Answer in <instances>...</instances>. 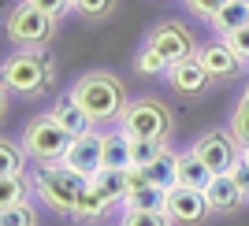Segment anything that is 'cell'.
Wrapping results in <instances>:
<instances>
[{"label":"cell","instance_id":"obj_1","mask_svg":"<svg viewBox=\"0 0 249 226\" xmlns=\"http://www.w3.org/2000/svg\"><path fill=\"white\" fill-rule=\"evenodd\" d=\"M74 100L86 108V115L93 119V123H108L115 115H123V85L115 82L112 74H86L82 82L74 85L71 93Z\"/></svg>","mask_w":249,"mask_h":226},{"label":"cell","instance_id":"obj_2","mask_svg":"<svg viewBox=\"0 0 249 226\" xmlns=\"http://www.w3.org/2000/svg\"><path fill=\"white\" fill-rule=\"evenodd\" d=\"M86 182H89V178L74 175L71 167L49 163V167H41V175H37V193H41V200L49 208L74 215V208H78V196H82Z\"/></svg>","mask_w":249,"mask_h":226},{"label":"cell","instance_id":"obj_3","mask_svg":"<svg viewBox=\"0 0 249 226\" xmlns=\"http://www.w3.org/2000/svg\"><path fill=\"white\" fill-rule=\"evenodd\" d=\"M71 141H74V134H67L52 115L34 119V123L26 126V152L37 156L45 167H49V163H63V156H67Z\"/></svg>","mask_w":249,"mask_h":226},{"label":"cell","instance_id":"obj_4","mask_svg":"<svg viewBox=\"0 0 249 226\" xmlns=\"http://www.w3.org/2000/svg\"><path fill=\"white\" fill-rule=\"evenodd\" d=\"M167 126L171 119H167L164 104L156 100H134L130 108H123V130L134 141H164Z\"/></svg>","mask_w":249,"mask_h":226},{"label":"cell","instance_id":"obj_5","mask_svg":"<svg viewBox=\"0 0 249 226\" xmlns=\"http://www.w3.org/2000/svg\"><path fill=\"white\" fill-rule=\"evenodd\" d=\"M194 152L212 167V175H231L234 167L242 163V141L234 134H205L197 145H194Z\"/></svg>","mask_w":249,"mask_h":226},{"label":"cell","instance_id":"obj_6","mask_svg":"<svg viewBox=\"0 0 249 226\" xmlns=\"http://www.w3.org/2000/svg\"><path fill=\"white\" fill-rule=\"evenodd\" d=\"M49 33H52V15H45L41 8H34L30 0L19 4L8 15V37H15L22 45H41V41H49Z\"/></svg>","mask_w":249,"mask_h":226},{"label":"cell","instance_id":"obj_7","mask_svg":"<svg viewBox=\"0 0 249 226\" xmlns=\"http://www.w3.org/2000/svg\"><path fill=\"white\" fill-rule=\"evenodd\" d=\"M63 167H71L74 175H82V178H97L104 171V137L93 134V130L74 137L67 156H63Z\"/></svg>","mask_w":249,"mask_h":226},{"label":"cell","instance_id":"obj_8","mask_svg":"<svg viewBox=\"0 0 249 226\" xmlns=\"http://www.w3.org/2000/svg\"><path fill=\"white\" fill-rule=\"evenodd\" d=\"M45 78H49V67L37 56H11L4 63V85L15 93H37Z\"/></svg>","mask_w":249,"mask_h":226},{"label":"cell","instance_id":"obj_9","mask_svg":"<svg viewBox=\"0 0 249 226\" xmlns=\"http://www.w3.org/2000/svg\"><path fill=\"white\" fill-rule=\"evenodd\" d=\"M126 211H167V189L164 185H153L142 167H130V193L123 196Z\"/></svg>","mask_w":249,"mask_h":226},{"label":"cell","instance_id":"obj_10","mask_svg":"<svg viewBox=\"0 0 249 226\" xmlns=\"http://www.w3.org/2000/svg\"><path fill=\"white\" fill-rule=\"evenodd\" d=\"M149 45L167 60V67H175V63H182V60L194 56V41H190V33L182 30L178 22H164V26H156L153 37H149Z\"/></svg>","mask_w":249,"mask_h":226},{"label":"cell","instance_id":"obj_11","mask_svg":"<svg viewBox=\"0 0 249 226\" xmlns=\"http://www.w3.org/2000/svg\"><path fill=\"white\" fill-rule=\"evenodd\" d=\"M208 211H212V208H208L201 189H190V185H171V189H167V215L171 219H178V223H197Z\"/></svg>","mask_w":249,"mask_h":226},{"label":"cell","instance_id":"obj_12","mask_svg":"<svg viewBox=\"0 0 249 226\" xmlns=\"http://www.w3.org/2000/svg\"><path fill=\"white\" fill-rule=\"evenodd\" d=\"M242 196L246 193H242V185L234 182V175H216L205 189V200H208L212 211H234V208L242 204Z\"/></svg>","mask_w":249,"mask_h":226},{"label":"cell","instance_id":"obj_13","mask_svg":"<svg viewBox=\"0 0 249 226\" xmlns=\"http://www.w3.org/2000/svg\"><path fill=\"white\" fill-rule=\"evenodd\" d=\"M167 71H171V85H175L178 93H201V89L208 85V78H212L197 56H190V60L175 63V67H167Z\"/></svg>","mask_w":249,"mask_h":226},{"label":"cell","instance_id":"obj_14","mask_svg":"<svg viewBox=\"0 0 249 226\" xmlns=\"http://www.w3.org/2000/svg\"><path fill=\"white\" fill-rule=\"evenodd\" d=\"M130 145H134V137L126 134V130L104 134V167H112V171H130V167H134Z\"/></svg>","mask_w":249,"mask_h":226},{"label":"cell","instance_id":"obj_15","mask_svg":"<svg viewBox=\"0 0 249 226\" xmlns=\"http://www.w3.org/2000/svg\"><path fill=\"white\" fill-rule=\"evenodd\" d=\"M52 119L67 130V134H74V137H82V134H89V126H93V119L86 115V108L74 97H67V100H60L56 104V112H52Z\"/></svg>","mask_w":249,"mask_h":226},{"label":"cell","instance_id":"obj_16","mask_svg":"<svg viewBox=\"0 0 249 226\" xmlns=\"http://www.w3.org/2000/svg\"><path fill=\"white\" fill-rule=\"evenodd\" d=\"M212 178H216V175H212V167H208L197 152L178 156V185H190V189H201V193H205Z\"/></svg>","mask_w":249,"mask_h":226},{"label":"cell","instance_id":"obj_17","mask_svg":"<svg viewBox=\"0 0 249 226\" xmlns=\"http://www.w3.org/2000/svg\"><path fill=\"white\" fill-rule=\"evenodd\" d=\"M197 60L205 63V71L216 78V74H234L238 71V56H234V48H231L227 41L223 45H205V48L197 52Z\"/></svg>","mask_w":249,"mask_h":226},{"label":"cell","instance_id":"obj_18","mask_svg":"<svg viewBox=\"0 0 249 226\" xmlns=\"http://www.w3.org/2000/svg\"><path fill=\"white\" fill-rule=\"evenodd\" d=\"M93 182H97V189L104 193L108 204H123V196L130 193V171H112V167H104Z\"/></svg>","mask_w":249,"mask_h":226},{"label":"cell","instance_id":"obj_19","mask_svg":"<svg viewBox=\"0 0 249 226\" xmlns=\"http://www.w3.org/2000/svg\"><path fill=\"white\" fill-rule=\"evenodd\" d=\"M142 175H145L153 185H164V189H171V185H178V156L160 152L153 163L142 167Z\"/></svg>","mask_w":249,"mask_h":226},{"label":"cell","instance_id":"obj_20","mask_svg":"<svg viewBox=\"0 0 249 226\" xmlns=\"http://www.w3.org/2000/svg\"><path fill=\"white\" fill-rule=\"evenodd\" d=\"M212 26H216L223 37H231V33H238L242 26H249V4H242V0H231L227 8L219 11L216 19H212Z\"/></svg>","mask_w":249,"mask_h":226},{"label":"cell","instance_id":"obj_21","mask_svg":"<svg viewBox=\"0 0 249 226\" xmlns=\"http://www.w3.org/2000/svg\"><path fill=\"white\" fill-rule=\"evenodd\" d=\"M104 208H108V200H104V193L97 189V182L89 178L82 189V196H78V208H74V219H97L104 215Z\"/></svg>","mask_w":249,"mask_h":226},{"label":"cell","instance_id":"obj_22","mask_svg":"<svg viewBox=\"0 0 249 226\" xmlns=\"http://www.w3.org/2000/svg\"><path fill=\"white\" fill-rule=\"evenodd\" d=\"M0 204H4V208L26 204V185H22V175H4V178H0Z\"/></svg>","mask_w":249,"mask_h":226},{"label":"cell","instance_id":"obj_23","mask_svg":"<svg viewBox=\"0 0 249 226\" xmlns=\"http://www.w3.org/2000/svg\"><path fill=\"white\" fill-rule=\"evenodd\" d=\"M22 160H26V156H22L19 145L4 141V145H0V178H4V175H22Z\"/></svg>","mask_w":249,"mask_h":226},{"label":"cell","instance_id":"obj_24","mask_svg":"<svg viewBox=\"0 0 249 226\" xmlns=\"http://www.w3.org/2000/svg\"><path fill=\"white\" fill-rule=\"evenodd\" d=\"M231 134L238 137L242 145H249V89H246V97L238 100V108H234V119H231Z\"/></svg>","mask_w":249,"mask_h":226},{"label":"cell","instance_id":"obj_25","mask_svg":"<svg viewBox=\"0 0 249 226\" xmlns=\"http://www.w3.org/2000/svg\"><path fill=\"white\" fill-rule=\"evenodd\" d=\"M119 226H171L167 211H126Z\"/></svg>","mask_w":249,"mask_h":226},{"label":"cell","instance_id":"obj_26","mask_svg":"<svg viewBox=\"0 0 249 226\" xmlns=\"http://www.w3.org/2000/svg\"><path fill=\"white\" fill-rule=\"evenodd\" d=\"M164 67H167V60L153 48V45H145V48L138 52V71H145V74H160Z\"/></svg>","mask_w":249,"mask_h":226},{"label":"cell","instance_id":"obj_27","mask_svg":"<svg viewBox=\"0 0 249 226\" xmlns=\"http://www.w3.org/2000/svg\"><path fill=\"white\" fill-rule=\"evenodd\" d=\"M130 152H134V167H145V163H153L156 156L164 152V145H160V141H134V145H130Z\"/></svg>","mask_w":249,"mask_h":226},{"label":"cell","instance_id":"obj_28","mask_svg":"<svg viewBox=\"0 0 249 226\" xmlns=\"http://www.w3.org/2000/svg\"><path fill=\"white\" fill-rule=\"evenodd\" d=\"M0 226H37V223H34V211L26 204H15V208H4Z\"/></svg>","mask_w":249,"mask_h":226},{"label":"cell","instance_id":"obj_29","mask_svg":"<svg viewBox=\"0 0 249 226\" xmlns=\"http://www.w3.org/2000/svg\"><path fill=\"white\" fill-rule=\"evenodd\" d=\"M186 4H190V11H194V15H201V19H208V22H212V19L219 15V11H223V8L231 4V0H186Z\"/></svg>","mask_w":249,"mask_h":226},{"label":"cell","instance_id":"obj_30","mask_svg":"<svg viewBox=\"0 0 249 226\" xmlns=\"http://www.w3.org/2000/svg\"><path fill=\"white\" fill-rule=\"evenodd\" d=\"M74 8L82 15H89V19H101V15H108L115 8V0H74Z\"/></svg>","mask_w":249,"mask_h":226},{"label":"cell","instance_id":"obj_31","mask_svg":"<svg viewBox=\"0 0 249 226\" xmlns=\"http://www.w3.org/2000/svg\"><path fill=\"white\" fill-rule=\"evenodd\" d=\"M227 45L234 48V56H238V60H249V26H242L238 33H231Z\"/></svg>","mask_w":249,"mask_h":226},{"label":"cell","instance_id":"obj_32","mask_svg":"<svg viewBox=\"0 0 249 226\" xmlns=\"http://www.w3.org/2000/svg\"><path fill=\"white\" fill-rule=\"evenodd\" d=\"M30 4H34V8H41L45 15H52V19H56V15H63V11L71 8L74 0H30Z\"/></svg>","mask_w":249,"mask_h":226},{"label":"cell","instance_id":"obj_33","mask_svg":"<svg viewBox=\"0 0 249 226\" xmlns=\"http://www.w3.org/2000/svg\"><path fill=\"white\" fill-rule=\"evenodd\" d=\"M231 175H234V182L242 185V193H249V163H246V160H242V163L234 167V171H231Z\"/></svg>","mask_w":249,"mask_h":226},{"label":"cell","instance_id":"obj_34","mask_svg":"<svg viewBox=\"0 0 249 226\" xmlns=\"http://www.w3.org/2000/svg\"><path fill=\"white\" fill-rule=\"evenodd\" d=\"M242 160H246V163H249V145H242Z\"/></svg>","mask_w":249,"mask_h":226},{"label":"cell","instance_id":"obj_35","mask_svg":"<svg viewBox=\"0 0 249 226\" xmlns=\"http://www.w3.org/2000/svg\"><path fill=\"white\" fill-rule=\"evenodd\" d=\"M242 4H249V0H242Z\"/></svg>","mask_w":249,"mask_h":226}]
</instances>
